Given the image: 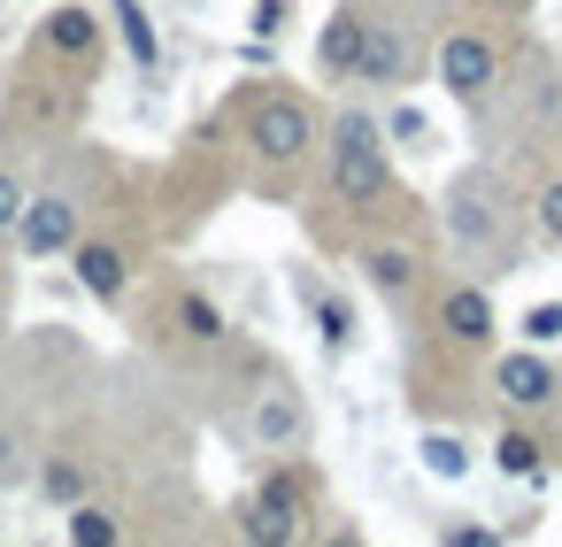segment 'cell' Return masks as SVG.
<instances>
[{"instance_id":"cell-18","label":"cell","mask_w":562,"mask_h":547,"mask_svg":"<svg viewBox=\"0 0 562 547\" xmlns=\"http://www.w3.org/2000/svg\"><path fill=\"white\" fill-rule=\"evenodd\" d=\"M308 324H316V339H324L331 355L355 339V309H347L339 293H316V286H308Z\"/></svg>"},{"instance_id":"cell-25","label":"cell","mask_w":562,"mask_h":547,"mask_svg":"<svg viewBox=\"0 0 562 547\" xmlns=\"http://www.w3.org/2000/svg\"><path fill=\"white\" fill-rule=\"evenodd\" d=\"M16 209H24V186L0 170V232H16Z\"/></svg>"},{"instance_id":"cell-2","label":"cell","mask_w":562,"mask_h":547,"mask_svg":"<svg viewBox=\"0 0 562 547\" xmlns=\"http://www.w3.org/2000/svg\"><path fill=\"white\" fill-rule=\"evenodd\" d=\"M308 139H316V109L301 101V93H285V86H270V93H255L247 101V147L262 155V163H301L308 155Z\"/></svg>"},{"instance_id":"cell-13","label":"cell","mask_w":562,"mask_h":547,"mask_svg":"<svg viewBox=\"0 0 562 547\" xmlns=\"http://www.w3.org/2000/svg\"><path fill=\"white\" fill-rule=\"evenodd\" d=\"M355 47H362V16L355 9H331L324 32H316V70L324 78H347L355 70Z\"/></svg>"},{"instance_id":"cell-21","label":"cell","mask_w":562,"mask_h":547,"mask_svg":"<svg viewBox=\"0 0 562 547\" xmlns=\"http://www.w3.org/2000/svg\"><path fill=\"white\" fill-rule=\"evenodd\" d=\"M40 485H47V501H55V509L86 501V470H78V462H47V470H40Z\"/></svg>"},{"instance_id":"cell-8","label":"cell","mask_w":562,"mask_h":547,"mask_svg":"<svg viewBox=\"0 0 562 547\" xmlns=\"http://www.w3.org/2000/svg\"><path fill=\"white\" fill-rule=\"evenodd\" d=\"M40 47L63 55V63H78V70H93L101 63V16L78 9V0H63V9H47V24H40Z\"/></svg>"},{"instance_id":"cell-4","label":"cell","mask_w":562,"mask_h":547,"mask_svg":"<svg viewBox=\"0 0 562 547\" xmlns=\"http://www.w3.org/2000/svg\"><path fill=\"white\" fill-rule=\"evenodd\" d=\"M493 78H501V47H493L485 32H447V40H439V86H447L454 101H485Z\"/></svg>"},{"instance_id":"cell-20","label":"cell","mask_w":562,"mask_h":547,"mask_svg":"<svg viewBox=\"0 0 562 547\" xmlns=\"http://www.w3.org/2000/svg\"><path fill=\"white\" fill-rule=\"evenodd\" d=\"M70 539H78V547H116V516H109V509L70 501Z\"/></svg>"},{"instance_id":"cell-10","label":"cell","mask_w":562,"mask_h":547,"mask_svg":"<svg viewBox=\"0 0 562 547\" xmlns=\"http://www.w3.org/2000/svg\"><path fill=\"white\" fill-rule=\"evenodd\" d=\"M70 263H78V286H86L93 301H124L132 263H124V247H116V239H78V247H70Z\"/></svg>"},{"instance_id":"cell-17","label":"cell","mask_w":562,"mask_h":547,"mask_svg":"<svg viewBox=\"0 0 562 547\" xmlns=\"http://www.w3.org/2000/svg\"><path fill=\"white\" fill-rule=\"evenodd\" d=\"M493 470H501V478H539V470H547V439H531V432L508 424V432L493 439Z\"/></svg>"},{"instance_id":"cell-9","label":"cell","mask_w":562,"mask_h":547,"mask_svg":"<svg viewBox=\"0 0 562 547\" xmlns=\"http://www.w3.org/2000/svg\"><path fill=\"white\" fill-rule=\"evenodd\" d=\"M493 324H501V316H493V293H485V286H447V293H439V332H447L454 347H485Z\"/></svg>"},{"instance_id":"cell-19","label":"cell","mask_w":562,"mask_h":547,"mask_svg":"<svg viewBox=\"0 0 562 547\" xmlns=\"http://www.w3.org/2000/svg\"><path fill=\"white\" fill-rule=\"evenodd\" d=\"M416 462H424L431 478H447V485L470 478V447H462L454 432H424V439H416Z\"/></svg>"},{"instance_id":"cell-5","label":"cell","mask_w":562,"mask_h":547,"mask_svg":"<svg viewBox=\"0 0 562 547\" xmlns=\"http://www.w3.org/2000/svg\"><path fill=\"white\" fill-rule=\"evenodd\" d=\"M493 393H501V409L531 416V409H554V401H562V370H554L539 347H516V355L493 362Z\"/></svg>"},{"instance_id":"cell-11","label":"cell","mask_w":562,"mask_h":547,"mask_svg":"<svg viewBox=\"0 0 562 547\" xmlns=\"http://www.w3.org/2000/svg\"><path fill=\"white\" fill-rule=\"evenodd\" d=\"M447 232H454L462 247H485V239H493V209H485V178H454V193H447Z\"/></svg>"},{"instance_id":"cell-6","label":"cell","mask_w":562,"mask_h":547,"mask_svg":"<svg viewBox=\"0 0 562 547\" xmlns=\"http://www.w3.org/2000/svg\"><path fill=\"white\" fill-rule=\"evenodd\" d=\"M247 424H255V439L262 447H278V455H293V447H308V401L285 386V378H270L262 393H255V409H247Z\"/></svg>"},{"instance_id":"cell-16","label":"cell","mask_w":562,"mask_h":547,"mask_svg":"<svg viewBox=\"0 0 562 547\" xmlns=\"http://www.w3.org/2000/svg\"><path fill=\"white\" fill-rule=\"evenodd\" d=\"M239 532L278 547V539H293V532H301V509H293V501H278V493H255V501H247V516H239Z\"/></svg>"},{"instance_id":"cell-24","label":"cell","mask_w":562,"mask_h":547,"mask_svg":"<svg viewBox=\"0 0 562 547\" xmlns=\"http://www.w3.org/2000/svg\"><path fill=\"white\" fill-rule=\"evenodd\" d=\"M285 16H293L285 0H255V16H247V32H255V40H278V32H285Z\"/></svg>"},{"instance_id":"cell-12","label":"cell","mask_w":562,"mask_h":547,"mask_svg":"<svg viewBox=\"0 0 562 547\" xmlns=\"http://www.w3.org/2000/svg\"><path fill=\"white\" fill-rule=\"evenodd\" d=\"M362 278H370V293L401 301V293L416 286V255H408L401 239H370V247H362Z\"/></svg>"},{"instance_id":"cell-23","label":"cell","mask_w":562,"mask_h":547,"mask_svg":"<svg viewBox=\"0 0 562 547\" xmlns=\"http://www.w3.org/2000/svg\"><path fill=\"white\" fill-rule=\"evenodd\" d=\"M539 232L562 247V178H547V186H539Z\"/></svg>"},{"instance_id":"cell-7","label":"cell","mask_w":562,"mask_h":547,"mask_svg":"<svg viewBox=\"0 0 562 547\" xmlns=\"http://www.w3.org/2000/svg\"><path fill=\"white\" fill-rule=\"evenodd\" d=\"M408 70H416V55H408V40L393 32V24H370L362 16V47H355V86H408Z\"/></svg>"},{"instance_id":"cell-1","label":"cell","mask_w":562,"mask_h":547,"mask_svg":"<svg viewBox=\"0 0 562 547\" xmlns=\"http://www.w3.org/2000/svg\"><path fill=\"white\" fill-rule=\"evenodd\" d=\"M331 193H339L347 209H378V201L393 193L385 124H378V116H362V109H347V116L331 124Z\"/></svg>"},{"instance_id":"cell-3","label":"cell","mask_w":562,"mask_h":547,"mask_svg":"<svg viewBox=\"0 0 562 547\" xmlns=\"http://www.w3.org/2000/svg\"><path fill=\"white\" fill-rule=\"evenodd\" d=\"M16 247H24L32 263L70 255V247H78V201H70V193H24V209H16Z\"/></svg>"},{"instance_id":"cell-27","label":"cell","mask_w":562,"mask_h":547,"mask_svg":"<svg viewBox=\"0 0 562 547\" xmlns=\"http://www.w3.org/2000/svg\"><path fill=\"white\" fill-rule=\"evenodd\" d=\"M501 9H531V0H501Z\"/></svg>"},{"instance_id":"cell-14","label":"cell","mask_w":562,"mask_h":547,"mask_svg":"<svg viewBox=\"0 0 562 547\" xmlns=\"http://www.w3.org/2000/svg\"><path fill=\"white\" fill-rule=\"evenodd\" d=\"M178 339H193V347H224L232 339V324H224V309L209 301V293H178Z\"/></svg>"},{"instance_id":"cell-26","label":"cell","mask_w":562,"mask_h":547,"mask_svg":"<svg viewBox=\"0 0 562 547\" xmlns=\"http://www.w3.org/2000/svg\"><path fill=\"white\" fill-rule=\"evenodd\" d=\"M447 539H454V547H493V532H485V524H454Z\"/></svg>"},{"instance_id":"cell-22","label":"cell","mask_w":562,"mask_h":547,"mask_svg":"<svg viewBox=\"0 0 562 547\" xmlns=\"http://www.w3.org/2000/svg\"><path fill=\"white\" fill-rule=\"evenodd\" d=\"M524 339H531V347H554V339H562V301H539V309L524 316Z\"/></svg>"},{"instance_id":"cell-15","label":"cell","mask_w":562,"mask_h":547,"mask_svg":"<svg viewBox=\"0 0 562 547\" xmlns=\"http://www.w3.org/2000/svg\"><path fill=\"white\" fill-rule=\"evenodd\" d=\"M109 16H116V32H124V55H132L139 70H155V63H162V40H155V16L139 9V0H109Z\"/></svg>"}]
</instances>
